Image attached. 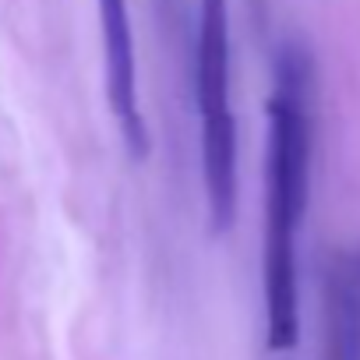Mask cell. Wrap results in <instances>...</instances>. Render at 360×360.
<instances>
[{
    "mask_svg": "<svg viewBox=\"0 0 360 360\" xmlns=\"http://www.w3.org/2000/svg\"><path fill=\"white\" fill-rule=\"evenodd\" d=\"M311 57L286 43L276 60V89L269 99L265 141V332L269 349L286 353L300 339V283H297V233L311 191Z\"/></svg>",
    "mask_w": 360,
    "mask_h": 360,
    "instance_id": "1",
    "label": "cell"
},
{
    "mask_svg": "<svg viewBox=\"0 0 360 360\" xmlns=\"http://www.w3.org/2000/svg\"><path fill=\"white\" fill-rule=\"evenodd\" d=\"M198 117L202 180L212 233L237 219V117L230 99V0H198Z\"/></svg>",
    "mask_w": 360,
    "mask_h": 360,
    "instance_id": "2",
    "label": "cell"
},
{
    "mask_svg": "<svg viewBox=\"0 0 360 360\" xmlns=\"http://www.w3.org/2000/svg\"><path fill=\"white\" fill-rule=\"evenodd\" d=\"M99 8V36H103V78L106 103L120 124L127 152L134 159L148 155V127L138 106V60H134V32L127 0H96Z\"/></svg>",
    "mask_w": 360,
    "mask_h": 360,
    "instance_id": "3",
    "label": "cell"
},
{
    "mask_svg": "<svg viewBox=\"0 0 360 360\" xmlns=\"http://www.w3.org/2000/svg\"><path fill=\"white\" fill-rule=\"evenodd\" d=\"M325 360H360V297L339 258L325 290Z\"/></svg>",
    "mask_w": 360,
    "mask_h": 360,
    "instance_id": "4",
    "label": "cell"
},
{
    "mask_svg": "<svg viewBox=\"0 0 360 360\" xmlns=\"http://www.w3.org/2000/svg\"><path fill=\"white\" fill-rule=\"evenodd\" d=\"M346 262V272H349V283H353V290H356V297H360V251L353 255V258H342Z\"/></svg>",
    "mask_w": 360,
    "mask_h": 360,
    "instance_id": "5",
    "label": "cell"
}]
</instances>
